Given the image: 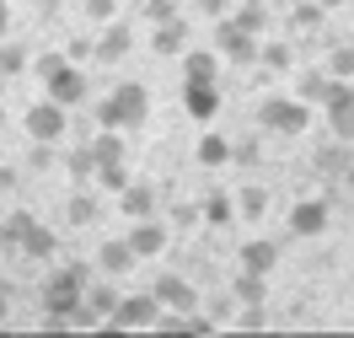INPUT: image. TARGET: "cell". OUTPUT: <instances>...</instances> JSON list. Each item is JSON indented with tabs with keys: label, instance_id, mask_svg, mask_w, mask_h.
Here are the masks:
<instances>
[{
	"label": "cell",
	"instance_id": "obj_44",
	"mask_svg": "<svg viewBox=\"0 0 354 338\" xmlns=\"http://www.w3.org/2000/svg\"><path fill=\"white\" fill-rule=\"evenodd\" d=\"M317 6H322V11H333V6H344V0H317Z\"/></svg>",
	"mask_w": 354,
	"mask_h": 338
},
{
	"label": "cell",
	"instance_id": "obj_34",
	"mask_svg": "<svg viewBox=\"0 0 354 338\" xmlns=\"http://www.w3.org/2000/svg\"><path fill=\"white\" fill-rule=\"evenodd\" d=\"M140 17H145V22H172V17H177V0H145Z\"/></svg>",
	"mask_w": 354,
	"mask_h": 338
},
{
	"label": "cell",
	"instance_id": "obj_22",
	"mask_svg": "<svg viewBox=\"0 0 354 338\" xmlns=\"http://www.w3.org/2000/svg\"><path fill=\"white\" fill-rule=\"evenodd\" d=\"M231 295H236V301H242V306H263V301H268V274H236V290H231Z\"/></svg>",
	"mask_w": 354,
	"mask_h": 338
},
{
	"label": "cell",
	"instance_id": "obj_26",
	"mask_svg": "<svg viewBox=\"0 0 354 338\" xmlns=\"http://www.w3.org/2000/svg\"><path fill=\"white\" fill-rule=\"evenodd\" d=\"M54 242H59V236H48V225L32 220V231L22 236V252L27 258H54Z\"/></svg>",
	"mask_w": 354,
	"mask_h": 338
},
{
	"label": "cell",
	"instance_id": "obj_7",
	"mask_svg": "<svg viewBox=\"0 0 354 338\" xmlns=\"http://www.w3.org/2000/svg\"><path fill=\"white\" fill-rule=\"evenodd\" d=\"M27 135L38 140V145H54V140L65 135V102H54V97H44V102H32V108L22 113Z\"/></svg>",
	"mask_w": 354,
	"mask_h": 338
},
{
	"label": "cell",
	"instance_id": "obj_36",
	"mask_svg": "<svg viewBox=\"0 0 354 338\" xmlns=\"http://www.w3.org/2000/svg\"><path fill=\"white\" fill-rule=\"evenodd\" d=\"M118 0H86V22H113Z\"/></svg>",
	"mask_w": 354,
	"mask_h": 338
},
{
	"label": "cell",
	"instance_id": "obj_11",
	"mask_svg": "<svg viewBox=\"0 0 354 338\" xmlns=\"http://www.w3.org/2000/svg\"><path fill=\"white\" fill-rule=\"evenodd\" d=\"M151 290H156V301H161L167 312H199V290H194L188 279H177V274H161Z\"/></svg>",
	"mask_w": 354,
	"mask_h": 338
},
{
	"label": "cell",
	"instance_id": "obj_17",
	"mask_svg": "<svg viewBox=\"0 0 354 338\" xmlns=\"http://www.w3.org/2000/svg\"><path fill=\"white\" fill-rule=\"evenodd\" d=\"M134 48V27L129 22H102V38H97V59H124Z\"/></svg>",
	"mask_w": 354,
	"mask_h": 338
},
{
	"label": "cell",
	"instance_id": "obj_40",
	"mask_svg": "<svg viewBox=\"0 0 354 338\" xmlns=\"http://www.w3.org/2000/svg\"><path fill=\"white\" fill-rule=\"evenodd\" d=\"M0 38H11V0H0Z\"/></svg>",
	"mask_w": 354,
	"mask_h": 338
},
{
	"label": "cell",
	"instance_id": "obj_15",
	"mask_svg": "<svg viewBox=\"0 0 354 338\" xmlns=\"http://www.w3.org/2000/svg\"><path fill=\"white\" fill-rule=\"evenodd\" d=\"M274 263H279V242L274 236H247L242 242V269L247 274H274Z\"/></svg>",
	"mask_w": 354,
	"mask_h": 338
},
{
	"label": "cell",
	"instance_id": "obj_16",
	"mask_svg": "<svg viewBox=\"0 0 354 338\" xmlns=\"http://www.w3.org/2000/svg\"><path fill=\"white\" fill-rule=\"evenodd\" d=\"M183 81H221V54L215 48H183Z\"/></svg>",
	"mask_w": 354,
	"mask_h": 338
},
{
	"label": "cell",
	"instance_id": "obj_6",
	"mask_svg": "<svg viewBox=\"0 0 354 338\" xmlns=\"http://www.w3.org/2000/svg\"><path fill=\"white\" fill-rule=\"evenodd\" d=\"M156 317H161V301L151 295H118V306L108 312V322H97V328H151Z\"/></svg>",
	"mask_w": 354,
	"mask_h": 338
},
{
	"label": "cell",
	"instance_id": "obj_30",
	"mask_svg": "<svg viewBox=\"0 0 354 338\" xmlns=\"http://www.w3.org/2000/svg\"><path fill=\"white\" fill-rule=\"evenodd\" d=\"M97 182L124 194V188H129V172H124V161H102V167H97Z\"/></svg>",
	"mask_w": 354,
	"mask_h": 338
},
{
	"label": "cell",
	"instance_id": "obj_21",
	"mask_svg": "<svg viewBox=\"0 0 354 338\" xmlns=\"http://www.w3.org/2000/svg\"><path fill=\"white\" fill-rule=\"evenodd\" d=\"M328 91H333V75H328V70H301V81H295V97H301V102L322 108V102H328Z\"/></svg>",
	"mask_w": 354,
	"mask_h": 338
},
{
	"label": "cell",
	"instance_id": "obj_41",
	"mask_svg": "<svg viewBox=\"0 0 354 338\" xmlns=\"http://www.w3.org/2000/svg\"><path fill=\"white\" fill-rule=\"evenodd\" d=\"M204 11H209V17H225V0H199Z\"/></svg>",
	"mask_w": 354,
	"mask_h": 338
},
{
	"label": "cell",
	"instance_id": "obj_4",
	"mask_svg": "<svg viewBox=\"0 0 354 338\" xmlns=\"http://www.w3.org/2000/svg\"><path fill=\"white\" fill-rule=\"evenodd\" d=\"M258 124H263L268 135H301L311 124V102H301V97H263Z\"/></svg>",
	"mask_w": 354,
	"mask_h": 338
},
{
	"label": "cell",
	"instance_id": "obj_5",
	"mask_svg": "<svg viewBox=\"0 0 354 338\" xmlns=\"http://www.w3.org/2000/svg\"><path fill=\"white\" fill-rule=\"evenodd\" d=\"M215 54L231 59V65H252L258 59V32H247L236 17H221L215 22Z\"/></svg>",
	"mask_w": 354,
	"mask_h": 338
},
{
	"label": "cell",
	"instance_id": "obj_3",
	"mask_svg": "<svg viewBox=\"0 0 354 338\" xmlns=\"http://www.w3.org/2000/svg\"><path fill=\"white\" fill-rule=\"evenodd\" d=\"M145 113H151V91L140 86V81H124V86H113L97 102V124L102 129H140Z\"/></svg>",
	"mask_w": 354,
	"mask_h": 338
},
{
	"label": "cell",
	"instance_id": "obj_10",
	"mask_svg": "<svg viewBox=\"0 0 354 338\" xmlns=\"http://www.w3.org/2000/svg\"><path fill=\"white\" fill-rule=\"evenodd\" d=\"M328 124H333V135L338 140H354V86L349 81H333V91H328Z\"/></svg>",
	"mask_w": 354,
	"mask_h": 338
},
{
	"label": "cell",
	"instance_id": "obj_37",
	"mask_svg": "<svg viewBox=\"0 0 354 338\" xmlns=\"http://www.w3.org/2000/svg\"><path fill=\"white\" fill-rule=\"evenodd\" d=\"M295 27H322V6H317V0L295 6Z\"/></svg>",
	"mask_w": 354,
	"mask_h": 338
},
{
	"label": "cell",
	"instance_id": "obj_33",
	"mask_svg": "<svg viewBox=\"0 0 354 338\" xmlns=\"http://www.w3.org/2000/svg\"><path fill=\"white\" fill-rule=\"evenodd\" d=\"M258 59H263V70H290V48L285 44H258Z\"/></svg>",
	"mask_w": 354,
	"mask_h": 338
},
{
	"label": "cell",
	"instance_id": "obj_2",
	"mask_svg": "<svg viewBox=\"0 0 354 338\" xmlns=\"http://www.w3.org/2000/svg\"><path fill=\"white\" fill-rule=\"evenodd\" d=\"M32 70L44 75V97H54V102H65V108H75V102H86V70L75 65L70 54H44V59H32Z\"/></svg>",
	"mask_w": 354,
	"mask_h": 338
},
{
	"label": "cell",
	"instance_id": "obj_35",
	"mask_svg": "<svg viewBox=\"0 0 354 338\" xmlns=\"http://www.w3.org/2000/svg\"><path fill=\"white\" fill-rule=\"evenodd\" d=\"M70 172H75V178H97V156H91V145L70 156Z\"/></svg>",
	"mask_w": 354,
	"mask_h": 338
},
{
	"label": "cell",
	"instance_id": "obj_31",
	"mask_svg": "<svg viewBox=\"0 0 354 338\" xmlns=\"http://www.w3.org/2000/svg\"><path fill=\"white\" fill-rule=\"evenodd\" d=\"M236 22L247 27V32H263V22H268V6H252V0H242V11H231Z\"/></svg>",
	"mask_w": 354,
	"mask_h": 338
},
{
	"label": "cell",
	"instance_id": "obj_42",
	"mask_svg": "<svg viewBox=\"0 0 354 338\" xmlns=\"http://www.w3.org/2000/svg\"><path fill=\"white\" fill-rule=\"evenodd\" d=\"M6 306H11V295H6V285H0V317H6Z\"/></svg>",
	"mask_w": 354,
	"mask_h": 338
},
{
	"label": "cell",
	"instance_id": "obj_18",
	"mask_svg": "<svg viewBox=\"0 0 354 338\" xmlns=\"http://www.w3.org/2000/svg\"><path fill=\"white\" fill-rule=\"evenodd\" d=\"M156 54H167V59H183V48H188V22L183 17H172V22H156V38H151Z\"/></svg>",
	"mask_w": 354,
	"mask_h": 338
},
{
	"label": "cell",
	"instance_id": "obj_27",
	"mask_svg": "<svg viewBox=\"0 0 354 338\" xmlns=\"http://www.w3.org/2000/svg\"><path fill=\"white\" fill-rule=\"evenodd\" d=\"M32 231V215L27 209H17V215H6L0 220V242H11V247H22V236Z\"/></svg>",
	"mask_w": 354,
	"mask_h": 338
},
{
	"label": "cell",
	"instance_id": "obj_13",
	"mask_svg": "<svg viewBox=\"0 0 354 338\" xmlns=\"http://www.w3.org/2000/svg\"><path fill=\"white\" fill-rule=\"evenodd\" d=\"M129 247L134 258H156V252H167V225L156 220H129Z\"/></svg>",
	"mask_w": 354,
	"mask_h": 338
},
{
	"label": "cell",
	"instance_id": "obj_43",
	"mask_svg": "<svg viewBox=\"0 0 354 338\" xmlns=\"http://www.w3.org/2000/svg\"><path fill=\"white\" fill-rule=\"evenodd\" d=\"M6 86H11V75H6V70H0V97H6Z\"/></svg>",
	"mask_w": 354,
	"mask_h": 338
},
{
	"label": "cell",
	"instance_id": "obj_8",
	"mask_svg": "<svg viewBox=\"0 0 354 338\" xmlns=\"http://www.w3.org/2000/svg\"><path fill=\"white\" fill-rule=\"evenodd\" d=\"M118 285L113 279H86V295H81V312L70 317V322H108V312L118 306Z\"/></svg>",
	"mask_w": 354,
	"mask_h": 338
},
{
	"label": "cell",
	"instance_id": "obj_20",
	"mask_svg": "<svg viewBox=\"0 0 354 338\" xmlns=\"http://www.w3.org/2000/svg\"><path fill=\"white\" fill-rule=\"evenodd\" d=\"M231 151H236V145H231V140H225V135H204L199 145H194V161L215 172V167H231Z\"/></svg>",
	"mask_w": 354,
	"mask_h": 338
},
{
	"label": "cell",
	"instance_id": "obj_47",
	"mask_svg": "<svg viewBox=\"0 0 354 338\" xmlns=\"http://www.w3.org/2000/svg\"><path fill=\"white\" fill-rule=\"evenodd\" d=\"M177 6H183V0H177Z\"/></svg>",
	"mask_w": 354,
	"mask_h": 338
},
{
	"label": "cell",
	"instance_id": "obj_28",
	"mask_svg": "<svg viewBox=\"0 0 354 338\" xmlns=\"http://www.w3.org/2000/svg\"><path fill=\"white\" fill-rule=\"evenodd\" d=\"M328 75H333V81H354V44L328 54Z\"/></svg>",
	"mask_w": 354,
	"mask_h": 338
},
{
	"label": "cell",
	"instance_id": "obj_48",
	"mask_svg": "<svg viewBox=\"0 0 354 338\" xmlns=\"http://www.w3.org/2000/svg\"><path fill=\"white\" fill-rule=\"evenodd\" d=\"M0 285H6V279H0Z\"/></svg>",
	"mask_w": 354,
	"mask_h": 338
},
{
	"label": "cell",
	"instance_id": "obj_14",
	"mask_svg": "<svg viewBox=\"0 0 354 338\" xmlns=\"http://www.w3.org/2000/svg\"><path fill=\"white\" fill-rule=\"evenodd\" d=\"M328 231V204L322 199H301L290 209V236H322Z\"/></svg>",
	"mask_w": 354,
	"mask_h": 338
},
{
	"label": "cell",
	"instance_id": "obj_45",
	"mask_svg": "<svg viewBox=\"0 0 354 338\" xmlns=\"http://www.w3.org/2000/svg\"><path fill=\"white\" fill-rule=\"evenodd\" d=\"M349 188H354V167H349Z\"/></svg>",
	"mask_w": 354,
	"mask_h": 338
},
{
	"label": "cell",
	"instance_id": "obj_38",
	"mask_svg": "<svg viewBox=\"0 0 354 338\" xmlns=\"http://www.w3.org/2000/svg\"><path fill=\"white\" fill-rule=\"evenodd\" d=\"M172 220H177V225H199V220H204V209H199V204H177Z\"/></svg>",
	"mask_w": 354,
	"mask_h": 338
},
{
	"label": "cell",
	"instance_id": "obj_49",
	"mask_svg": "<svg viewBox=\"0 0 354 338\" xmlns=\"http://www.w3.org/2000/svg\"><path fill=\"white\" fill-rule=\"evenodd\" d=\"M349 6H354V0H349Z\"/></svg>",
	"mask_w": 354,
	"mask_h": 338
},
{
	"label": "cell",
	"instance_id": "obj_24",
	"mask_svg": "<svg viewBox=\"0 0 354 338\" xmlns=\"http://www.w3.org/2000/svg\"><path fill=\"white\" fill-rule=\"evenodd\" d=\"M91 156H97V167L102 161H124V129H102L91 140Z\"/></svg>",
	"mask_w": 354,
	"mask_h": 338
},
{
	"label": "cell",
	"instance_id": "obj_1",
	"mask_svg": "<svg viewBox=\"0 0 354 338\" xmlns=\"http://www.w3.org/2000/svg\"><path fill=\"white\" fill-rule=\"evenodd\" d=\"M86 279H91L86 263H65V269H59V274H54V279L44 285V312H48V328H65L70 317L81 312Z\"/></svg>",
	"mask_w": 354,
	"mask_h": 338
},
{
	"label": "cell",
	"instance_id": "obj_12",
	"mask_svg": "<svg viewBox=\"0 0 354 338\" xmlns=\"http://www.w3.org/2000/svg\"><path fill=\"white\" fill-rule=\"evenodd\" d=\"M97 263H102V274L108 279H124V274H134V247H129V236H113V242H102L97 247Z\"/></svg>",
	"mask_w": 354,
	"mask_h": 338
},
{
	"label": "cell",
	"instance_id": "obj_46",
	"mask_svg": "<svg viewBox=\"0 0 354 338\" xmlns=\"http://www.w3.org/2000/svg\"><path fill=\"white\" fill-rule=\"evenodd\" d=\"M252 6H268V0H252Z\"/></svg>",
	"mask_w": 354,
	"mask_h": 338
},
{
	"label": "cell",
	"instance_id": "obj_39",
	"mask_svg": "<svg viewBox=\"0 0 354 338\" xmlns=\"http://www.w3.org/2000/svg\"><path fill=\"white\" fill-rule=\"evenodd\" d=\"M65 54H70V59H86V54H97V44H91V38H70Z\"/></svg>",
	"mask_w": 354,
	"mask_h": 338
},
{
	"label": "cell",
	"instance_id": "obj_25",
	"mask_svg": "<svg viewBox=\"0 0 354 338\" xmlns=\"http://www.w3.org/2000/svg\"><path fill=\"white\" fill-rule=\"evenodd\" d=\"M199 209H204V220H209V225H231V220H236V204H231V194H209Z\"/></svg>",
	"mask_w": 354,
	"mask_h": 338
},
{
	"label": "cell",
	"instance_id": "obj_19",
	"mask_svg": "<svg viewBox=\"0 0 354 338\" xmlns=\"http://www.w3.org/2000/svg\"><path fill=\"white\" fill-rule=\"evenodd\" d=\"M118 209H124V220H151L156 215V194L145 182H129L124 194H118Z\"/></svg>",
	"mask_w": 354,
	"mask_h": 338
},
{
	"label": "cell",
	"instance_id": "obj_23",
	"mask_svg": "<svg viewBox=\"0 0 354 338\" xmlns=\"http://www.w3.org/2000/svg\"><path fill=\"white\" fill-rule=\"evenodd\" d=\"M27 65H32L27 44H17V38H0V70H6V75H22Z\"/></svg>",
	"mask_w": 354,
	"mask_h": 338
},
{
	"label": "cell",
	"instance_id": "obj_9",
	"mask_svg": "<svg viewBox=\"0 0 354 338\" xmlns=\"http://www.w3.org/2000/svg\"><path fill=\"white\" fill-rule=\"evenodd\" d=\"M183 108L194 124H215L221 113V81H183Z\"/></svg>",
	"mask_w": 354,
	"mask_h": 338
},
{
	"label": "cell",
	"instance_id": "obj_29",
	"mask_svg": "<svg viewBox=\"0 0 354 338\" xmlns=\"http://www.w3.org/2000/svg\"><path fill=\"white\" fill-rule=\"evenodd\" d=\"M263 209H268V194H263V188H242L236 215H247V220H263Z\"/></svg>",
	"mask_w": 354,
	"mask_h": 338
},
{
	"label": "cell",
	"instance_id": "obj_32",
	"mask_svg": "<svg viewBox=\"0 0 354 338\" xmlns=\"http://www.w3.org/2000/svg\"><path fill=\"white\" fill-rule=\"evenodd\" d=\"M65 215H70V225H91V220H97V199H86V194H75Z\"/></svg>",
	"mask_w": 354,
	"mask_h": 338
}]
</instances>
